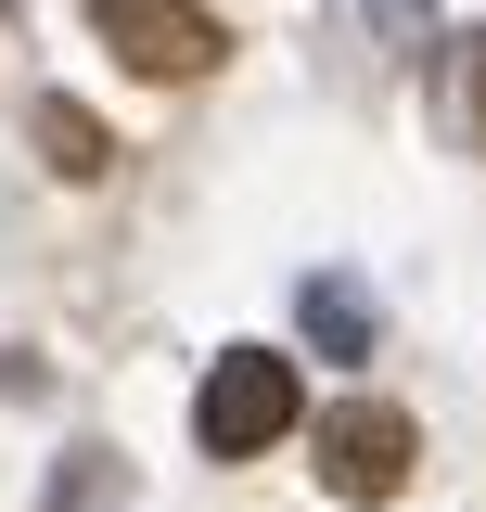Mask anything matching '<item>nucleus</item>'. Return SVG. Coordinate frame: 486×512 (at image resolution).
<instances>
[{"label":"nucleus","instance_id":"nucleus-2","mask_svg":"<svg viewBox=\"0 0 486 512\" xmlns=\"http://www.w3.org/2000/svg\"><path fill=\"white\" fill-rule=\"evenodd\" d=\"M410 461H423V448H410V423H397V410H320V487H333V500H397V487H410Z\"/></svg>","mask_w":486,"mask_h":512},{"label":"nucleus","instance_id":"nucleus-3","mask_svg":"<svg viewBox=\"0 0 486 512\" xmlns=\"http://www.w3.org/2000/svg\"><path fill=\"white\" fill-rule=\"evenodd\" d=\"M90 26H103V52H116L128 77H192V64L218 52L205 0H90Z\"/></svg>","mask_w":486,"mask_h":512},{"label":"nucleus","instance_id":"nucleus-6","mask_svg":"<svg viewBox=\"0 0 486 512\" xmlns=\"http://www.w3.org/2000/svg\"><path fill=\"white\" fill-rule=\"evenodd\" d=\"M371 13H384V26H397V39H423V0H371Z\"/></svg>","mask_w":486,"mask_h":512},{"label":"nucleus","instance_id":"nucleus-4","mask_svg":"<svg viewBox=\"0 0 486 512\" xmlns=\"http://www.w3.org/2000/svg\"><path fill=\"white\" fill-rule=\"evenodd\" d=\"M307 333H320V359H371V295L333 269V282H307Z\"/></svg>","mask_w":486,"mask_h":512},{"label":"nucleus","instance_id":"nucleus-5","mask_svg":"<svg viewBox=\"0 0 486 512\" xmlns=\"http://www.w3.org/2000/svg\"><path fill=\"white\" fill-rule=\"evenodd\" d=\"M39 154H52L64 180H103V128H90V103L52 90V103H39Z\"/></svg>","mask_w":486,"mask_h":512},{"label":"nucleus","instance_id":"nucleus-1","mask_svg":"<svg viewBox=\"0 0 486 512\" xmlns=\"http://www.w3.org/2000/svg\"><path fill=\"white\" fill-rule=\"evenodd\" d=\"M307 410V384L282 346H218V372L192 384V436H205V461H256V448H282Z\"/></svg>","mask_w":486,"mask_h":512}]
</instances>
